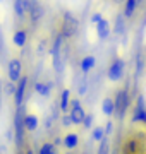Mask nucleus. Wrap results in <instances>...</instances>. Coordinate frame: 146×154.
Masks as SVG:
<instances>
[{
	"instance_id": "a211bd4d",
	"label": "nucleus",
	"mask_w": 146,
	"mask_h": 154,
	"mask_svg": "<svg viewBox=\"0 0 146 154\" xmlns=\"http://www.w3.org/2000/svg\"><path fill=\"white\" fill-rule=\"evenodd\" d=\"M29 14H31V21H33V22H36L40 17L43 16V9L40 7L38 2H34V0H33V5H31V9H29Z\"/></svg>"
},
{
	"instance_id": "423d86ee",
	"label": "nucleus",
	"mask_w": 146,
	"mask_h": 154,
	"mask_svg": "<svg viewBox=\"0 0 146 154\" xmlns=\"http://www.w3.org/2000/svg\"><path fill=\"white\" fill-rule=\"evenodd\" d=\"M132 122L146 123V103H144V96L143 94L138 96V103H136V108L132 111Z\"/></svg>"
},
{
	"instance_id": "9d476101",
	"label": "nucleus",
	"mask_w": 146,
	"mask_h": 154,
	"mask_svg": "<svg viewBox=\"0 0 146 154\" xmlns=\"http://www.w3.org/2000/svg\"><path fill=\"white\" fill-rule=\"evenodd\" d=\"M100 110L105 116L115 115V103H113V99L112 98H103L101 99V105H100Z\"/></svg>"
},
{
	"instance_id": "f257e3e1",
	"label": "nucleus",
	"mask_w": 146,
	"mask_h": 154,
	"mask_svg": "<svg viewBox=\"0 0 146 154\" xmlns=\"http://www.w3.org/2000/svg\"><path fill=\"white\" fill-rule=\"evenodd\" d=\"M113 103H115V115L119 118H124L125 113H127V108H129V103H131V98H129V93H127V89H119L117 93H115V99H113Z\"/></svg>"
},
{
	"instance_id": "39448f33",
	"label": "nucleus",
	"mask_w": 146,
	"mask_h": 154,
	"mask_svg": "<svg viewBox=\"0 0 146 154\" xmlns=\"http://www.w3.org/2000/svg\"><path fill=\"white\" fill-rule=\"evenodd\" d=\"M124 70H125V63H124V60L122 58H115V60L112 62V65L108 67V72H107L108 81H112V82L122 81Z\"/></svg>"
},
{
	"instance_id": "f3484780",
	"label": "nucleus",
	"mask_w": 146,
	"mask_h": 154,
	"mask_svg": "<svg viewBox=\"0 0 146 154\" xmlns=\"http://www.w3.org/2000/svg\"><path fill=\"white\" fill-rule=\"evenodd\" d=\"M136 7H138V0H125V7H124V17H131L134 16V11Z\"/></svg>"
},
{
	"instance_id": "4468645a",
	"label": "nucleus",
	"mask_w": 146,
	"mask_h": 154,
	"mask_svg": "<svg viewBox=\"0 0 146 154\" xmlns=\"http://www.w3.org/2000/svg\"><path fill=\"white\" fill-rule=\"evenodd\" d=\"M96 65V58L93 55H86L83 60H81V70H83V74H88V72H91L93 69H95Z\"/></svg>"
},
{
	"instance_id": "0eeeda50",
	"label": "nucleus",
	"mask_w": 146,
	"mask_h": 154,
	"mask_svg": "<svg viewBox=\"0 0 146 154\" xmlns=\"http://www.w3.org/2000/svg\"><path fill=\"white\" fill-rule=\"evenodd\" d=\"M26 88H28V77H23V79L17 82V89H16V94H14V106H16V110L17 108H23Z\"/></svg>"
},
{
	"instance_id": "412c9836",
	"label": "nucleus",
	"mask_w": 146,
	"mask_h": 154,
	"mask_svg": "<svg viewBox=\"0 0 146 154\" xmlns=\"http://www.w3.org/2000/svg\"><path fill=\"white\" fill-rule=\"evenodd\" d=\"M125 31V21H124L122 16H117L115 19V28H113V33L115 34H122Z\"/></svg>"
},
{
	"instance_id": "c85d7f7f",
	"label": "nucleus",
	"mask_w": 146,
	"mask_h": 154,
	"mask_svg": "<svg viewBox=\"0 0 146 154\" xmlns=\"http://www.w3.org/2000/svg\"><path fill=\"white\" fill-rule=\"evenodd\" d=\"M24 154H33V151H31V149H28V151H26Z\"/></svg>"
},
{
	"instance_id": "7c9ffc66",
	"label": "nucleus",
	"mask_w": 146,
	"mask_h": 154,
	"mask_svg": "<svg viewBox=\"0 0 146 154\" xmlns=\"http://www.w3.org/2000/svg\"><path fill=\"white\" fill-rule=\"evenodd\" d=\"M0 89H2V88H0ZM0 98H2V96H0ZM0 105H2V99H0Z\"/></svg>"
},
{
	"instance_id": "cd10ccee",
	"label": "nucleus",
	"mask_w": 146,
	"mask_h": 154,
	"mask_svg": "<svg viewBox=\"0 0 146 154\" xmlns=\"http://www.w3.org/2000/svg\"><path fill=\"white\" fill-rule=\"evenodd\" d=\"M100 21H103V16H101L100 12H96V14L91 16V22H93V24H98Z\"/></svg>"
},
{
	"instance_id": "4be33fe9",
	"label": "nucleus",
	"mask_w": 146,
	"mask_h": 154,
	"mask_svg": "<svg viewBox=\"0 0 146 154\" xmlns=\"http://www.w3.org/2000/svg\"><path fill=\"white\" fill-rule=\"evenodd\" d=\"M16 89H17V84L11 82V81H9L5 86H4V91H5V94H7V96H12V98H14V94H16Z\"/></svg>"
},
{
	"instance_id": "2eb2a0df",
	"label": "nucleus",
	"mask_w": 146,
	"mask_h": 154,
	"mask_svg": "<svg viewBox=\"0 0 146 154\" xmlns=\"http://www.w3.org/2000/svg\"><path fill=\"white\" fill-rule=\"evenodd\" d=\"M34 91H36L41 98H48L52 94V84L50 82H36L34 84Z\"/></svg>"
},
{
	"instance_id": "20e7f679",
	"label": "nucleus",
	"mask_w": 146,
	"mask_h": 154,
	"mask_svg": "<svg viewBox=\"0 0 146 154\" xmlns=\"http://www.w3.org/2000/svg\"><path fill=\"white\" fill-rule=\"evenodd\" d=\"M7 77L9 81L14 84H17L21 79H23V62L19 58H11L9 63H7Z\"/></svg>"
},
{
	"instance_id": "393cba45",
	"label": "nucleus",
	"mask_w": 146,
	"mask_h": 154,
	"mask_svg": "<svg viewBox=\"0 0 146 154\" xmlns=\"http://www.w3.org/2000/svg\"><path fill=\"white\" fill-rule=\"evenodd\" d=\"M93 122H95V115L93 113H90V115H86V118H84V123H83V127H84L86 130H93Z\"/></svg>"
},
{
	"instance_id": "6ab92c4d",
	"label": "nucleus",
	"mask_w": 146,
	"mask_h": 154,
	"mask_svg": "<svg viewBox=\"0 0 146 154\" xmlns=\"http://www.w3.org/2000/svg\"><path fill=\"white\" fill-rule=\"evenodd\" d=\"M38 154H59V152H57L53 142H43L41 147H40V151H38Z\"/></svg>"
},
{
	"instance_id": "c756f323",
	"label": "nucleus",
	"mask_w": 146,
	"mask_h": 154,
	"mask_svg": "<svg viewBox=\"0 0 146 154\" xmlns=\"http://www.w3.org/2000/svg\"><path fill=\"white\" fill-rule=\"evenodd\" d=\"M143 2H144V0H138V5H141V4H143Z\"/></svg>"
},
{
	"instance_id": "1a4fd4ad",
	"label": "nucleus",
	"mask_w": 146,
	"mask_h": 154,
	"mask_svg": "<svg viewBox=\"0 0 146 154\" xmlns=\"http://www.w3.org/2000/svg\"><path fill=\"white\" fill-rule=\"evenodd\" d=\"M69 108H71V91L64 89L60 93V99H59V110L62 113H69Z\"/></svg>"
},
{
	"instance_id": "dca6fc26",
	"label": "nucleus",
	"mask_w": 146,
	"mask_h": 154,
	"mask_svg": "<svg viewBox=\"0 0 146 154\" xmlns=\"http://www.w3.org/2000/svg\"><path fill=\"white\" fill-rule=\"evenodd\" d=\"M105 137H107V135H105V128H103V125L93 127V130H91V140H95V142L100 144Z\"/></svg>"
},
{
	"instance_id": "7ed1b4c3",
	"label": "nucleus",
	"mask_w": 146,
	"mask_h": 154,
	"mask_svg": "<svg viewBox=\"0 0 146 154\" xmlns=\"http://www.w3.org/2000/svg\"><path fill=\"white\" fill-rule=\"evenodd\" d=\"M86 113L83 105H81V99H71V108H69V116L72 120L74 125H83L84 123V118H86Z\"/></svg>"
},
{
	"instance_id": "bb28decb",
	"label": "nucleus",
	"mask_w": 146,
	"mask_h": 154,
	"mask_svg": "<svg viewBox=\"0 0 146 154\" xmlns=\"http://www.w3.org/2000/svg\"><path fill=\"white\" fill-rule=\"evenodd\" d=\"M17 2L24 7V11H26V12H28L29 9H31V5H33V2H31V0H17Z\"/></svg>"
},
{
	"instance_id": "ddd939ff",
	"label": "nucleus",
	"mask_w": 146,
	"mask_h": 154,
	"mask_svg": "<svg viewBox=\"0 0 146 154\" xmlns=\"http://www.w3.org/2000/svg\"><path fill=\"white\" fill-rule=\"evenodd\" d=\"M26 41H28V33H26L24 29L16 31V33H14V36H12V43L16 45L17 48H23L24 45H26Z\"/></svg>"
},
{
	"instance_id": "aec40b11",
	"label": "nucleus",
	"mask_w": 146,
	"mask_h": 154,
	"mask_svg": "<svg viewBox=\"0 0 146 154\" xmlns=\"http://www.w3.org/2000/svg\"><path fill=\"white\" fill-rule=\"evenodd\" d=\"M96 154H110V139L108 137H105L100 144H98V151H96Z\"/></svg>"
},
{
	"instance_id": "a878e982",
	"label": "nucleus",
	"mask_w": 146,
	"mask_h": 154,
	"mask_svg": "<svg viewBox=\"0 0 146 154\" xmlns=\"http://www.w3.org/2000/svg\"><path fill=\"white\" fill-rule=\"evenodd\" d=\"M103 128H105V135L108 137V135H110V134L113 132V122H112V120H108L107 123L103 125Z\"/></svg>"
},
{
	"instance_id": "6e6552de",
	"label": "nucleus",
	"mask_w": 146,
	"mask_h": 154,
	"mask_svg": "<svg viewBox=\"0 0 146 154\" xmlns=\"http://www.w3.org/2000/svg\"><path fill=\"white\" fill-rule=\"evenodd\" d=\"M23 125H24V130L26 132H36L38 130V116L33 115V113H28V115L23 116Z\"/></svg>"
},
{
	"instance_id": "5701e85b",
	"label": "nucleus",
	"mask_w": 146,
	"mask_h": 154,
	"mask_svg": "<svg viewBox=\"0 0 146 154\" xmlns=\"http://www.w3.org/2000/svg\"><path fill=\"white\" fill-rule=\"evenodd\" d=\"M60 123H62V127H64V128H71V127L74 125L72 120H71V116H69V113H62Z\"/></svg>"
},
{
	"instance_id": "b1692460",
	"label": "nucleus",
	"mask_w": 146,
	"mask_h": 154,
	"mask_svg": "<svg viewBox=\"0 0 146 154\" xmlns=\"http://www.w3.org/2000/svg\"><path fill=\"white\" fill-rule=\"evenodd\" d=\"M14 12H16V16L19 17V19H23L24 14H26V11H24V7L17 2V0H14Z\"/></svg>"
},
{
	"instance_id": "f8f14e48",
	"label": "nucleus",
	"mask_w": 146,
	"mask_h": 154,
	"mask_svg": "<svg viewBox=\"0 0 146 154\" xmlns=\"http://www.w3.org/2000/svg\"><path fill=\"white\" fill-rule=\"evenodd\" d=\"M62 144L67 149H76L79 146V135L74 132L67 134V135H64V139H62Z\"/></svg>"
},
{
	"instance_id": "9b49d317",
	"label": "nucleus",
	"mask_w": 146,
	"mask_h": 154,
	"mask_svg": "<svg viewBox=\"0 0 146 154\" xmlns=\"http://www.w3.org/2000/svg\"><path fill=\"white\" fill-rule=\"evenodd\" d=\"M96 34H98V38L100 39H107L110 36V22L107 19H103L96 24Z\"/></svg>"
},
{
	"instance_id": "f03ea898",
	"label": "nucleus",
	"mask_w": 146,
	"mask_h": 154,
	"mask_svg": "<svg viewBox=\"0 0 146 154\" xmlns=\"http://www.w3.org/2000/svg\"><path fill=\"white\" fill-rule=\"evenodd\" d=\"M79 29V21L78 17H74L72 12H65L64 14V21H62V36L64 38H71L78 33Z\"/></svg>"
}]
</instances>
